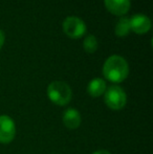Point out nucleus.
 <instances>
[{
  "mask_svg": "<svg viewBox=\"0 0 153 154\" xmlns=\"http://www.w3.org/2000/svg\"><path fill=\"white\" fill-rule=\"evenodd\" d=\"M62 120H63V124L65 125V127L70 130H75L77 128H79L82 122L81 114L75 108L66 109L63 113Z\"/></svg>",
  "mask_w": 153,
  "mask_h": 154,
  "instance_id": "6e6552de",
  "label": "nucleus"
},
{
  "mask_svg": "<svg viewBox=\"0 0 153 154\" xmlns=\"http://www.w3.org/2000/svg\"><path fill=\"white\" fill-rule=\"evenodd\" d=\"M16 135V126L8 116H0V144H10Z\"/></svg>",
  "mask_w": 153,
  "mask_h": 154,
  "instance_id": "39448f33",
  "label": "nucleus"
},
{
  "mask_svg": "<svg viewBox=\"0 0 153 154\" xmlns=\"http://www.w3.org/2000/svg\"><path fill=\"white\" fill-rule=\"evenodd\" d=\"M63 31L66 36L72 39H79L83 37L86 32V25L83 20L75 16L67 17L63 21Z\"/></svg>",
  "mask_w": 153,
  "mask_h": 154,
  "instance_id": "20e7f679",
  "label": "nucleus"
},
{
  "mask_svg": "<svg viewBox=\"0 0 153 154\" xmlns=\"http://www.w3.org/2000/svg\"><path fill=\"white\" fill-rule=\"evenodd\" d=\"M130 23L128 18H121L115 25V35L118 37H125L130 32Z\"/></svg>",
  "mask_w": 153,
  "mask_h": 154,
  "instance_id": "9d476101",
  "label": "nucleus"
},
{
  "mask_svg": "<svg viewBox=\"0 0 153 154\" xmlns=\"http://www.w3.org/2000/svg\"><path fill=\"white\" fill-rule=\"evenodd\" d=\"M104 101L107 107L112 110H121L126 106L127 95L122 87L112 85L106 89L104 93Z\"/></svg>",
  "mask_w": 153,
  "mask_h": 154,
  "instance_id": "7ed1b4c3",
  "label": "nucleus"
},
{
  "mask_svg": "<svg viewBox=\"0 0 153 154\" xmlns=\"http://www.w3.org/2000/svg\"><path fill=\"white\" fill-rule=\"evenodd\" d=\"M83 47L85 49V51L89 54H92L94 51H96L99 47V43H98V40L94 36L92 35H89L85 38V40L83 41Z\"/></svg>",
  "mask_w": 153,
  "mask_h": 154,
  "instance_id": "9b49d317",
  "label": "nucleus"
},
{
  "mask_svg": "<svg viewBox=\"0 0 153 154\" xmlns=\"http://www.w3.org/2000/svg\"><path fill=\"white\" fill-rule=\"evenodd\" d=\"M106 8L115 16H123L130 10V0H104Z\"/></svg>",
  "mask_w": 153,
  "mask_h": 154,
  "instance_id": "0eeeda50",
  "label": "nucleus"
},
{
  "mask_svg": "<svg viewBox=\"0 0 153 154\" xmlns=\"http://www.w3.org/2000/svg\"><path fill=\"white\" fill-rule=\"evenodd\" d=\"M3 44H4V34H3V32L0 29V51H1Z\"/></svg>",
  "mask_w": 153,
  "mask_h": 154,
  "instance_id": "f8f14e48",
  "label": "nucleus"
},
{
  "mask_svg": "<svg viewBox=\"0 0 153 154\" xmlns=\"http://www.w3.org/2000/svg\"><path fill=\"white\" fill-rule=\"evenodd\" d=\"M103 75L112 83H121L128 77L129 65L121 56H110L103 65Z\"/></svg>",
  "mask_w": 153,
  "mask_h": 154,
  "instance_id": "f257e3e1",
  "label": "nucleus"
},
{
  "mask_svg": "<svg viewBox=\"0 0 153 154\" xmlns=\"http://www.w3.org/2000/svg\"><path fill=\"white\" fill-rule=\"evenodd\" d=\"M92 154H111V153L109 152L108 150H104V149H102V150H98V151H96V152H93Z\"/></svg>",
  "mask_w": 153,
  "mask_h": 154,
  "instance_id": "ddd939ff",
  "label": "nucleus"
},
{
  "mask_svg": "<svg viewBox=\"0 0 153 154\" xmlns=\"http://www.w3.org/2000/svg\"><path fill=\"white\" fill-rule=\"evenodd\" d=\"M48 99L58 106H65L72 101V92L68 84L62 81H54L47 87Z\"/></svg>",
  "mask_w": 153,
  "mask_h": 154,
  "instance_id": "f03ea898",
  "label": "nucleus"
},
{
  "mask_svg": "<svg viewBox=\"0 0 153 154\" xmlns=\"http://www.w3.org/2000/svg\"><path fill=\"white\" fill-rule=\"evenodd\" d=\"M106 82L103 79H100V78L91 80L87 86V92L92 97H99L103 95L106 91Z\"/></svg>",
  "mask_w": 153,
  "mask_h": 154,
  "instance_id": "1a4fd4ad",
  "label": "nucleus"
},
{
  "mask_svg": "<svg viewBox=\"0 0 153 154\" xmlns=\"http://www.w3.org/2000/svg\"><path fill=\"white\" fill-rule=\"evenodd\" d=\"M129 23L131 31L139 35L146 34L151 29V21L144 14H136L132 16L129 19Z\"/></svg>",
  "mask_w": 153,
  "mask_h": 154,
  "instance_id": "423d86ee",
  "label": "nucleus"
}]
</instances>
